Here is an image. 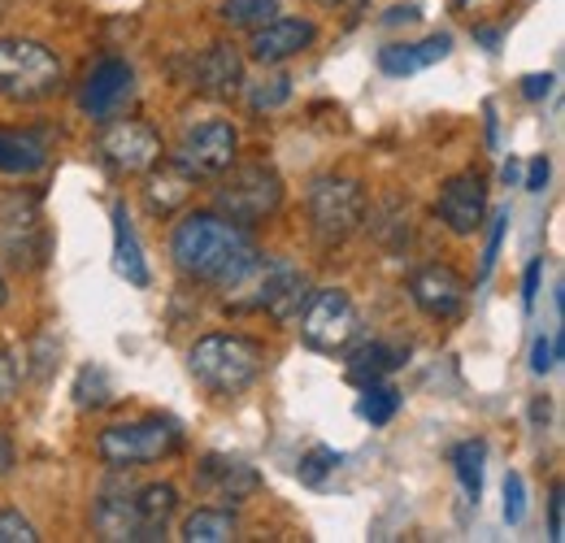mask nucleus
I'll return each instance as SVG.
<instances>
[{
    "label": "nucleus",
    "mask_w": 565,
    "mask_h": 543,
    "mask_svg": "<svg viewBox=\"0 0 565 543\" xmlns=\"http://www.w3.org/2000/svg\"><path fill=\"white\" fill-rule=\"evenodd\" d=\"M174 270L192 283H210L222 291H239V283L257 270L262 248L248 226L222 213H188L170 235Z\"/></svg>",
    "instance_id": "nucleus-1"
},
{
    "label": "nucleus",
    "mask_w": 565,
    "mask_h": 543,
    "mask_svg": "<svg viewBox=\"0 0 565 543\" xmlns=\"http://www.w3.org/2000/svg\"><path fill=\"white\" fill-rule=\"evenodd\" d=\"M266 352L248 336H205L192 343L188 370L210 396H239L262 379Z\"/></svg>",
    "instance_id": "nucleus-2"
},
{
    "label": "nucleus",
    "mask_w": 565,
    "mask_h": 543,
    "mask_svg": "<svg viewBox=\"0 0 565 543\" xmlns=\"http://www.w3.org/2000/svg\"><path fill=\"white\" fill-rule=\"evenodd\" d=\"M183 448V426L170 417H140V422H114L96 435V457L109 470H136L161 457H174Z\"/></svg>",
    "instance_id": "nucleus-3"
},
{
    "label": "nucleus",
    "mask_w": 565,
    "mask_h": 543,
    "mask_svg": "<svg viewBox=\"0 0 565 543\" xmlns=\"http://www.w3.org/2000/svg\"><path fill=\"white\" fill-rule=\"evenodd\" d=\"M217 192H213V204L222 217L239 222V226H257L266 217H275L282 204V179L270 161H244V166H226L217 174Z\"/></svg>",
    "instance_id": "nucleus-4"
},
{
    "label": "nucleus",
    "mask_w": 565,
    "mask_h": 543,
    "mask_svg": "<svg viewBox=\"0 0 565 543\" xmlns=\"http://www.w3.org/2000/svg\"><path fill=\"white\" fill-rule=\"evenodd\" d=\"M305 209H309V231L318 235L322 248L349 244L361 222H365V192L356 179L344 174H318L305 192Z\"/></svg>",
    "instance_id": "nucleus-5"
},
{
    "label": "nucleus",
    "mask_w": 565,
    "mask_h": 543,
    "mask_svg": "<svg viewBox=\"0 0 565 543\" xmlns=\"http://www.w3.org/2000/svg\"><path fill=\"white\" fill-rule=\"evenodd\" d=\"M62 87V62L35 40H0V96L9 100H49Z\"/></svg>",
    "instance_id": "nucleus-6"
},
{
    "label": "nucleus",
    "mask_w": 565,
    "mask_h": 543,
    "mask_svg": "<svg viewBox=\"0 0 565 543\" xmlns=\"http://www.w3.org/2000/svg\"><path fill=\"white\" fill-rule=\"evenodd\" d=\"M300 340L313 352H349L361 340V313H356L353 296L340 287H318L309 291L305 309H300Z\"/></svg>",
    "instance_id": "nucleus-7"
},
{
    "label": "nucleus",
    "mask_w": 565,
    "mask_h": 543,
    "mask_svg": "<svg viewBox=\"0 0 565 543\" xmlns=\"http://www.w3.org/2000/svg\"><path fill=\"white\" fill-rule=\"evenodd\" d=\"M239 287H253V296L235 300V309H257L275 322H296L305 300H309V274L291 266V262H282V257H275V262L262 257L257 270L248 274Z\"/></svg>",
    "instance_id": "nucleus-8"
},
{
    "label": "nucleus",
    "mask_w": 565,
    "mask_h": 543,
    "mask_svg": "<svg viewBox=\"0 0 565 543\" xmlns=\"http://www.w3.org/2000/svg\"><path fill=\"white\" fill-rule=\"evenodd\" d=\"M235 152H239V136L226 118H210L201 127H188L179 139V152H174V166L192 179H217L226 166H235Z\"/></svg>",
    "instance_id": "nucleus-9"
},
{
    "label": "nucleus",
    "mask_w": 565,
    "mask_h": 543,
    "mask_svg": "<svg viewBox=\"0 0 565 543\" xmlns=\"http://www.w3.org/2000/svg\"><path fill=\"white\" fill-rule=\"evenodd\" d=\"M435 213L452 235H475L483 226V217H488V183H483V174L461 170V174L444 179L439 196H435Z\"/></svg>",
    "instance_id": "nucleus-10"
},
{
    "label": "nucleus",
    "mask_w": 565,
    "mask_h": 543,
    "mask_svg": "<svg viewBox=\"0 0 565 543\" xmlns=\"http://www.w3.org/2000/svg\"><path fill=\"white\" fill-rule=\"evenodd\" d=\"M100 157L109 161V170L118 174H143L161 161V136L148 127V123H136V118H122L114 127H105L100 136Z\"/></svg>",
    "instance_id": "nucleus-11"
},
{
    "label": "nucleus",
    "mask_w": 565,
    "mask_h": 543,
    "mask_svg": "<svg viewBox=\"0 0 565 543\" xmlns=\"http://www.w3.org/2000/svg\"><path fill=\"white\" fill-rule=\"evenodd\" d=\"M136 92V70L127 66L122 57H105L96 62L92 74L83 78V92H78V105L92 123H109Z\"/></svg>",
    "instance_id": "nucleus-12"
},
{
    "label": "nucleus",
    "mask_w": 565,
    "mask_h": 543,
    "mask_svg": "<svg viewBox=\"0 0 565 543\" xmlns=\"http://www.w3.org/2000/svg\"><path fill=\"white\" fill-rule=\"evenodd\" d=\"M466 296H470V283L452 266H423L409 278V300L435 322H452L466 309Z\"/></svg>",
    "instance_id": "nucleus-13"
},
{
    "label": "nucleus",
    "mask_w": 565,
    "mask_h": 543,
    "mask_svg": "<svg viewBox=\"0 0 565 543\" xmlns=\"http://www.w3.org/2000/svg\"><path fill=\"white\" fill-rule=\"evenodd\" d=\"M196 487L205 496H213V500H222V504H244V500H253L262 491V475L248 461H239V457L210 453L196 466Z\"/></svg>",
    "instance_id": "nucleus-14"
},
{
    "label": "nucleus",
    "mask_w": 565,
    "mask_h": 543,
    "mask_svg": "<svg viewBox=\"0 0 565 543\" xmlns=\"http://www.w3.org/2000/svg\"><path fill=\"white\" fill-rule=\"evenodd\" d=\"M313 40H318V26H313L309 18H270L266 26L253 31L248 53H253V62H262V66H279L287 57L305 53Z\"/></svg>",
    "instance_id": "nucleus-15"
},
{
    "label": "nucleus",
    "mask_w": 565,
    "mask_h": 543,
    "mask_svg": "<svg viewBox=\"0 0 565 543\" xmlns=\"http://www.w3.org/2000/svg\"><path fill=\"white\" fill-rule=\"evenodd\" d=\"M244 83V57L235 53V44H210L196 62H192V87L201 96H213V100H226L235 96Z\"/></svg>",
    "instance_id": "nucleus-16"
},
{
    "label": "nucleus",
    "mask_w": 565,
    "mask_h": 543,
    "mask_svg": "<svg viewBox=\"0 0 565 543\" xmlns=\"http://www.w3.org/2000/svg\"><path fill=\"white\" fill-rule=\"evenodd\" d=\"M448 53H452V35H430L423 44H387V49H379V70L392 78H405V74H418V70L444 62Z\"/></svg>",
    "instance_id": "nucleus-17"
},
{
    "label": "nucleus",
    "mask_w": 565,
    "mask_h": 543,
    "mask_svg": "<svg viewBox=\"0 0 565 543\" xmlns=\"http://www.w3.org/2000/svg\"><path fill=\"white\" fill-rule=\"evenodd\" d=\"M136 496V522H140V543H157L166 540V526L179 509V491L170 482H148Z\"/></svg>",
    "instance_id": "nucleus-18"
},
{
    "label": "nucleus",
    "mask_w": 565,
    "mask_h": 543,
    "mask_svg": "<svg viewBox=\"0 0 565 543\" xmlns=\"http://www.w3.org/2000/svg\"><path fill=\"white\" fill-rule=\"evenodd\" d=\"M114 266H118V274L131 287H148L152 283V270L143 262V248L140 239H136V226H131L127 204H114Z\"/></svg>",
    "instance_id": "nucleus-19"
},
{
    "label": "nucleus",
    "mask_w": 565,
    "mask_h": 543,
    "mask_svg": "<svg viewBox=\"0 0 565 543\" xmlns=\"http://www.w3.org/2000/svg\"><path fill=\"white\" fill-rule=\"evenodd\" d=\"M409 361V348H401V343H361L353 356H349V383L356 387H370V383H379V379H387L392 370H401Z\"/></svg>",
    "instance_id": "nucleus-20"
},
{
    "label": "nucleus",
    "mask_w": 565,
    "mask_h": 543,
    "mask_svg": "<svg viewBox=\"0 0 565 543\" xmlns=\"http://www.w3.org/2000/svg\"><path fill=\"white\" fill-rule=\"evenodd\" d=\"M49 161V143L26 131H0V170L4 174H35Z\"/></svg>",
    "instance_id": "nucleus-21"
},
{
    "label": "nucleus",
    "mask_w": 565,
    "mask_h": 543,
    "mask_svg": "<svg viewBox=\"0 0 565 543\" xmlns=\"http://www.w3.org/2000/svg\"><path fill=\"white\" fill-rule=\"evenodd\" d=\"M192 183H196V179H192V174H183L179 166H161V170H152V174H148V188H143L148 209H152V213H161V217H166V213H174L179 204L192 196Z\"/></svg>",
    "instance_id": "nucleus-22"
},
{
    "label": "nucleus",
    "mask_w": 565,
    "mask_h": 543,
    "mask_svg": "<svg viewBox=\"0 0 565 543\" xmlns=\"http://www.w3.org/2000/svg\"><path fill=\"white\" fill-rule=\"evenodd\" d=\"M483 466H488V444L483 439H466V444L452 448V475H457L470 504H479V496H483Z\"/></svg>",
    "instance_id": "nucleus-23"
},
{
    "label": "nucleus",
    "mask_w": 565,
    "mask_h": 543,
    "mask_svg": "<svg viewBox=\"0 0 565 543\" xmlns=\"http://www.w3.org/2000/svg\"><path fill=\"white\" fill-rule=\"evenodd\" d=\"M183 540L188 543H226L235 540V518L226 509H196L183 522Z\"/></svg>",
    "instance_id": "nucleus-24"
},
{
    "label": "nucleus",
    "mask_w": 565,
    "mask_h": 543,
    "mask_svg": "<svg viewBox=\"0 0 565 543\" xmlns=\"http://www.w3.org/2000/svg\"><path fill=\"white\" fill-rule=\"evenodd\" d=\"M356 413H361V422H370V426H387L396 413H401V392L392 387V383H370V387H361V401H356Z\"/></svg>",
    "instance_id": "nucleus-25"
},
{
    "label": "nucleus",
    "mask_w": 565,
    "mask_h": 543,
    "mask_svg": "<svg viewBox=\"0 0 565 543\" xmlns=\"http://www.w3.org/2000/svg\"><path fill=\"white\" fill-rule=\"evenodd\" d=\"M282 0H226L222 4V22L226 26H248V31H257V26H266L270 18H279Z\"/></svg>",
    "instance_id": "nucleus-26"
},
{
    "label": "nucleus",
    "mask_w": 565,
    "mask_h": 543,
    "mask_svg": "<svg viewBox=\"0 0 565 543\" xmlns=\"http://www.w3.org/2000/svg\"><path fill=\"white\" fill-rule=\"evenodd\" d=\"M114 401V383L100 365H83L74 379V405L78 408H105Z\"/></svg>",
    "instance_id": "nucleus-27"
},
{
    "label": "nucleus",
    "mask_w": 565,
    "mask_h": 543,
    "mask_svg": "<svg viewBox=\"0 0 565 543\" xmlns=\"http://www.w3.org/2000/svg\"><path fill=\"white\" fill-rule=\"evenodd\" d=\"M374 235H379V244L383 248H392V253H401L405 244H409V204H387L383 209V217L374 222Z\"/></svg>",
    "instance_id": "nucleus-28"
},
{
    "label": "nucleus",
    "mask_w": 565,
    "mask_h": 543,
    "mask_svg": "<svg viewBox=\"0 0 565 543\" xmlns=\"http://www.w3.org/2000/svg\"><path fill=\"white\" fill-rule=\"evenodd\" d=\"M287 100H291V78L287 74H275V78H266V83H257L248 92V109L253 114H275Z\"/></svg>",
    "instance_id": "nucleus-29"
},
{
    "label": "nucleus",
    "mask_w": 565,
    "mask_h": 543,
    "mask_svg": "<svg viewBox=\"0 0 565 543\" xmlns=\"http://www.w3.org/2000/svg\"><path fill=\"white\" fill-rule=\"evenodd\" d=\"M335 466H340V453H335V448H309V453L300 457V482L322 487L327 478L335 475Z\"/></svg>",
    "instance_id": "nucleus-30"
},
{
    "label": "nucleus",
    "mask_w": 565,
    "mask_h": 543,
    "mask_svg": "<svg viewBox=\"0 0 565 543\" xmlns=\"http://www.w3.org/2000/svg\"><path fill=\"white\" fill-rule=\"evenodd\" d=\"M562 356H565L562 331H553V336H535V348H531V370H535V374H553Z\"/></svg>",
    "instance_id": "nucleus-31"
},
{
    "label": "nucleus",
    "mask_w": 565,
    "mask_h": 543,
    "mask_svg": "<svg viewBox=\"0 0 565 543\" xmlns=\"http://www.w3.org/2000/svg\"><path fill=\"white\" fill-rule=\"evenodd\" d=\"M522 518H526V478L518 470H509L504 475V522L522 526Z\"/></svg>",
    "instance_id": "nucleus-32"
},
{
    "label": "nucleus",
    "mask_w": 565,
    "mask_h": 543,
    "mask_svg": "<svg viewBox=\"0 0 565 543\" xmlns=\"http://www.w3.org/2000/svg\"><path fill=\"white\" fill-rule=\"evenodd\" d=\"M504 231H509V209H500L492 217V231H488V248H483V270H479V283H488L495 270V257H500V244H504Z\"/></svg>",
    "instance_id": "nucleus-33"
},
{
    "label": "nucleus",
    "mask_w": 565,
    "mask_h": 543,
    "mask_svg": "<svg viewBox=\"0 0 565 543\" xmlns=\"http://www.w3.org/2000/svg\"><path fill=\"white\" fill-rule=\"evenodd\" d=\"M40 535H35V526L18 513V509H4L0 513V543H35Z\"/></svg>",
    "instance_id": "nucleus-34"
},
{
    "label": "nucleus",
    "mask_w": 565,
    "mask_h": 543,
    "mask_svg": "<svg viewBox=\"0 0 565 543\" xmlns=\"http://www.w3.org/2000/svg\"><path fill=\"white\" fill-rule=\"evenodd\" d=\"M22 361L9 352V348H0V405L4 401H13V392H18V383H22Z\"/></svg>",
    "instance_id": "nucleus-35"
},
{
    "label": "nucleus",
    "mask_w": 565,
    "mask_h": 543,
    "mask_svg": "<svg viewBox=\"0 0 565 543\" xmlns=\"http://www.w3.org/2000/svg\"><path fill=\"white\" fill-rule=\"evenodd\" d=\"M540 274H544V262L535 257V262L526 266V274H522V305H526V309H535V296H540Z\"/></svg>",
    "instance_id": "nucleus-36"
},
{
    "label": "nucleus",
    "mask_w": 565,
    "mask_h": 543,
    "mask_svg": "<svg viewBox=\"0 0 565 543\" xmlns=\"http://www.w3.org/2000/svg\"><path fill=\"white\" fill-rule=\"evenodd\" d=\"M548 540L562 543L565 540V526H562V482L553 487V496H548Z\"/></svg>",
    "instance_id": "nucleus-37"
},
{
    "label": "nucleus",
    "mask_w": 565,
    "mask_h": 543,
    "mask_svg": "<svg viewBox=\"0 0 565 543\" xmlns=\"http://www.w3.org/2000/svg\"><path fill=\"white\" fill-rule=\"evenodd\" d=\"M553 83H557L553 74H526V78H522V96H526V100H544V96L553 92Z\"/></svg>",
    "instance_id": "nucleus-38"
},
{
    "label": "nucleus",
    "mask_w": 565,
    "mask_h": 543,
    "mask_svg": "<svg viewBox=\"0 0 565 543\" xmlns=\"http://www.w3.org/2000/svg\"><path fill=\"white\" fill-rule=\"evenodd\" d=\"M526 192H544L548 188V157H535L531 166H526V183H522Z\"/></svg>",
    "instance_id": "nucleus-39"
},
{
    "label": "nucleus",
    "mask_w": 565,
    "mask_h": 543,
    "mask_svg": "<svg viewBox=\"0 0 565 543\" xmlns=\"http://www.w3.org/2000/svg\"><path fill=\"white\" fill-rule=\"evenodd\" d=\"M13 461H18V457H13V439L0 430V478L13 470Z\"/></svg>",
    "instance_id": "nucleus-40"
},
{
    "label": "nucleus",
    "mask_w": 565,
    "mask_h": 543,
    "mask_svg": "<svg viewBox=\"0 0 565 543\" xmlns=\"http://www.w3.org/2000/svg\"><path fill=\"white\" fill-rule=\"evenodd\" d=\"M414 18H418V4H396L387 13V22H414Z\"/></svg>",
    "instance_id": "nucleus-41"
},
{
    "label": "nucleus",
    "mask_w": 565,
    "mask_h": 543,
    "mask_svg": "<svg viewBox=\"0 0 565 543\" xmlns=\"http://www.w3.org/2000/svg\"><path fill=\"white\" fill-rule=\"evenodd\" d=\"M518 179H522V166L509 157V161H504V183H518Z\"/></svg>",
    "instance_id": "nucleus-42"
},
{
    "label": "nucleus",
    "mask_w": 565,
    "mask_h": 543,
    "mask_svg": "<svg viewBox=\"0 0 565 543\" xmlns=\"http://www.w3.org/2000/svg\"><path fill=\"white\" fill-rule=\"evenodd\" d=\"M483 44H488V53H495V44H500V31H475Z\"/></svg>",
    "instance_id": "nucleus-43"
},
{
    "label": "nucleus",
    "mask_w": 565,
    "mask_h": 543,
    "mask_svg": "<svg viewBox=\"0 0 565 543\" xmlns=\"http://www.w3.org/2000/svg\"><path fill=\"white\" fill-rule=\"evenodd\" d=\"M483 114H488V139L495 143V105H492V100L483 105Z\"/></svg>",
    "instance_id": "nucleus-44"
},
{
    "label": "nucleus",
    "mask_w": 565,
    "mask_h": 543,
    "mask_svg": "<svg viewBox=\"0 0 565 543\" xmlns=\"http://www.w3.org/2000/svg\"><path fill=\"white\" fill-rule=\"evenodd\" d=\"M4 300H9V287H4V278H0V309H4Z\"/></svg>",
    "instance_id": "nucleus-45"
},
{
    "label": "nucleus",
    "mask_w": 565,
    "mask_h": 543,
    "mask_svg": "<svg viewBox=\"0 0 565 543\" xmlns=\"http://www.w3.org/2000/svg\"><path fill=\"white\" fill-rule=\"evenodd\" d=\"M318 4H327V9H335V4H344V0H318Z\"/></svg>",
    "instance_id": "nucleus-46"
},
{
    "label": "nucleus",
    "mask_w": 565,
    "mask_h": 543,
    "mask_svg": "<svg viewBox=\"0 0 565 543\" xmlns=\"http://www.w3.org/2000/svg\"><path fill=\"white\" fill-rule=\"evenodd\" d=\"M457 4H470V0H457Z\"/></svg>",
    "instance_id": "nucleus-47"
}]
</instances>
